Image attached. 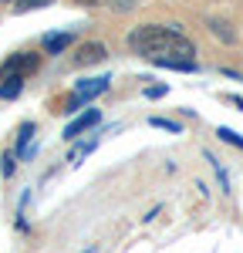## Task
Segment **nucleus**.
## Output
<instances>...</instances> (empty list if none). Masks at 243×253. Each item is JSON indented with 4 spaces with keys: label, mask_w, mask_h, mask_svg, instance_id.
I'll return each mask as SVG.
<instances>
[{
    "label": "nucleus",
    "mask_w": 243,
    "mask_h": 253,
    "mask_svg": "<svg viewBox=\"0 0 243 253\" xmlns=\"http://www.w3.org/2000/svg\"><path fill=\"white\" fill-rule=\"evenodd\" d=\"M0 169H3V175H14V156H10V152L3 156V162H0Z\"/></svg>",
    "instance_id": "nucleus-15"
},
{
    "label": "nucleus",
    "mask_w": 243,
    "mask_h": 253,
    "mask_svg": "<svg viewBox=\"0 0 243 253\" xmlns=\"http://www.w3.org/2000/svg\"><path fill=\"white\" fill-rule=\"evenodd\" d=\"M75 3H81V7H98V3H108V0H75Z\"/></svg>",
    "instance_id": "nucleus-18"
},
{
    "label": "nucleus",
    "mask_w": 243,
    "mask_h": 253,
    "mask_svg": "<svg viewBox=\"0 0 243 253\" xmlns=\"http://www.w3.org/2000/svg\"><path fill=\"white\" fill-rule=\"evenodd\" d=\"M145 95H149V98H159V95H165V88H162V84H159V88H145Z\"/></svg>",
    "instance_id": "nucleus-17"
},
{
    "label": "nucleus",
    "mask_w": 243,
    "mask_h": 253,
    "mask_svg": "<svg viewBox=\"0 0 243 253\" xmlns=\"http://www.w3.org/2000/svg\"><path fill=\"white\" fill-rule=\"evenodd\" d=\"M68 44H71V34H47V38H44V51H51V54H61Z\"/></svg>",
    "instance_id": "nucleus-7"
},
{
    "label": "nucleus",
    "mask_w": 243,
    "mask_h": 253,
    "mask_svg": "<svg viewBox=\"0 0 243 253\" xmlns=\"http://www.w3.org/2000/svg\"><path fill=\"white\" fill-rule=\"evenodd\" d=\"M152 125L156 128H169V132H179V125L176 122H165V118H152Z\"/></svg>",
    "instance_id": "nucleus-14"
},
{
    "label": "nucleus",
    "mask_w": 243,
    "mask_h": 253,
    "mask_svg": "<svg viewBox=\"0 0 243 253\" xmlns=\"http://www.w3.org/2000/svg\"><path fill=\"white\" fill-rule=\"evenodd\" d=\"M152 64L172 68V71H196V61H186V58H152Z\"/></svg>",
    "instance_id": "nucleus-5"
},
{
    "label": "nucleus",
    "mask_w": 243,
    "mask_h": 253,
    "mask_svg": "<svg viewBox=\"0 0 243 253\" xmlns=\"http://www.w3.org/2000/svg\"><path fill=\"white\" fill-rule=\"evenodd\" d=\"M3 88H0V95L3 98H17L20 95V84H24V75H3Z\"/></svg>",
    "instance_id": "nucleus-9"
},
{
    "label": "nucleus",
    "mask_w": 243,
    "mask_h": 253,
    "mask_svg": "<svg viewBox=\"0 0 243 253\" xmlns=\"http://www.w3.org/2000/svg\"><path fill=\"white\" fill-rule=\"evenodd\" d=\"M216 135H220L223 142H230V145H237V149H243V138L237 135V132H230V128H220V132H216Z\"/></svg>",
    "instance_id": "nucleus-13"
},
{
    "label": "nucleus",
    "mask_w": 243,
    "mask_h": 253,
    "mask_svg": "<svg viewBox=\"0 0 243 253\" xmlns=\"http://www.w3.org/2000/svg\"><path fill=\"white\" fill-rule=\"evenodd\" d=\"M112 7H115V10H132L135 0H112Z\"/></svg>",
    "instance_id": "nucleus-16"
},
{
    "label": "nucleus",
    "mask_w": 243,
    "mask_h": 253,
    "mask_svg": "<svg viewBox=\"0 0 243 253\" xmlns=\"http://www.w3.org/2000/svg\"><path fill=\"white\" fill-rule=\"evenodd\" d=\"M34 135V125H24V128H20V138H17V152L20 156H27V138Z\"/></svg>",
    "instance_id": "nucleus-12"
},
{
    "label": "nucleus",
    "mask_w": 243,
    "mask_h": 253,
    "mask_svg": "<svg viewBox=\"0 0 243 253\" xmlns=\"http://www.w3.org/2000/svg\"><path fill=\"white\" fill-rule=\"evenodd\" d=\"M98 122H101V112H98V108H88V112H84L81 118L68 122V128H64V138H68V142H75L81 132H88V128H91V125H98Z\"/></svg>",
    "instance_id": "nucleus-2"
},
{
    "label": "nucleus",
    "mask_w": 243,
    "mask_h": 253,
    "mask_svg": "<svg viewBox=\"0 0 243 253\" xmlns=\"http://www.w3.org/2000/svg\"><path fill=\"white\" fill-rule=\"evenodd\" d=\"M27 68H34V58L31 54H20V58H10L3 64V75H24Z\"/></svg>",
    "instance_id": "nucleus-6"
},
{
    "label": "nucleus",
    "mask_w": 243,
    "mask_h": 253,
    "mask_svg": "<svg viewBox=\"0 0 243 253\" xmlns=\"http://www.w3.org/2000/svg\"><path fill=\"white\" fill-rule=\"evenodd\" d=\"M47 3H51V0H17V3H14V10L24 14V10H38V7H47Z\"/></svg>",
    "instance_id": "nucleus-11"
},
{
    "label": "nucleus",
    "mask_w": 243,
    "mask_h": 253,
    "mask_svg": "<svg viewBox=\"0 0 243 253\" xmlns=\"http://www.w3.org/2000/svg\"><path fill=\"white\" fill-rule=\"evenodd\" d=\"M128 47L135 54H145V58H186V61H193V54H196L193 41H186L176 27H162V24L135 27L128 34Z\"/></svg>",
    "instance_id": "nucleus-1"
},
{
    "label": "nucleus",
    "mask_w": 243,
    "mask_h": 253,
    "mask_svg": "<svg viewBox=\"0 0 243 253\" xmlns=\"http://www.w3.org/2000/svg\"><path fill=\"white\" fill-rule=\"evenodd\" d=\"M75 61H78V64H98V61H105V44H98V41L81 44L78 54H75Z\"/></svg>",
    "instance_id": "nucleus-4"
},
{
    "label": "nucleus",
    "mask_w": 243,
    "mask_h": 253,
    "mask_svg": "<svg viewBox=\"0 0 243 253\" xmlns=\"http://www.w3.org/2000/svg\"><path fill=\"white\" fill-rule=\"evenodd\" d=\"M209 31H213L220 41H226V44H233V41H237V34L230 31V24H223V20H209Z\"/></svg>",
    "instance_id": "nucleus-10"
},
{
    "label": "nucleus",
    "mask_w": 243,
    "mask_h": 253,
    "mask_svg": "<svg viewBox=\"0 0 243 253\" xmlns=\"http://www.w3.org/2000/svg\"><path fill=\"white\" fill-rule=\"evenodd\" d=\"M108 81H112V78H88V81H81V84H78L75 95H78L81 101H91V98H98V95L108 91Z\"/></svg>",
    "instance_id": "nucleus-3"
},
{
    "label": "nucleus",
    "mask_w": 243,
    "mask_h": 253,
    "mask_svg": "<svg viewBox=\"0 0 243 253\" xmlns=\"http://www.w3.org/2000/svg\"><path fill=\"white\" fill-rule=\"evenodd\" d=\"M95 145H98L95 138H88V142H78V145H75V149L68 152V162H71V166H78V162L88 156V152H95Z\"/></svg>",
    "instance_id": "nucleus-8"
}]
</instances>
